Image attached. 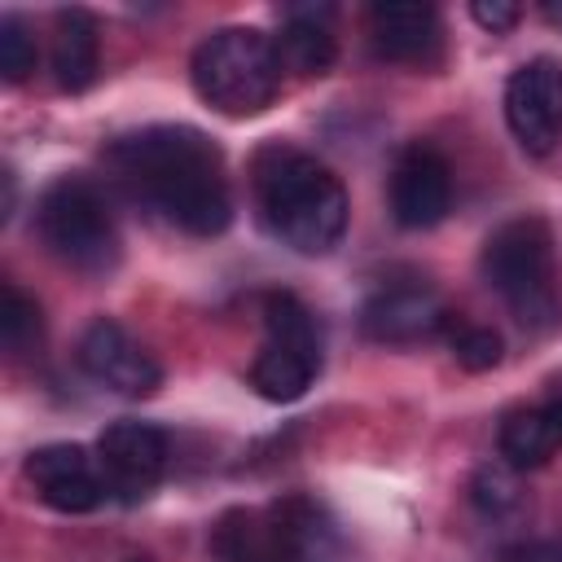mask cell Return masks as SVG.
Wrapping results in <instances>:
<instances>
[{
    "label": "cell",
    "mask_w": 562,
    "mask_h": 562,
    "mask_svg": "<svg viewBox=\"0 0 562 562\" xmlns=\"http://www.w3.org/2000/svg\"><path fill=\"white\" fill-rule=\"evenodd\" d=\"M35 70V40L18 13L0 18V75L4 83H22Z\"/></svg>",
    "instance_id": "44dd1931"
},
{
    "label": "cell",
    "mask_w": 562,
    "mask_h": 562,
    "mask_svg": "<svg viewBox=\"0 0 562 562\" xmlns=\"http://www.w3.org/2000/svg\"><path fill=\"white\" fill-rule=\"evenodd\" d=\"M448 347H452L457 364L470 369V373H483V369H496L501 364V334L487 329V325H465V321L452 316Z\"/></svg>",
    "instance_id": "ffe728a7"
},
{
    "label": "cell",
    "mask_w": 562,
    "mask_h": 562,
    "mask_svg": "<svg viewBox=\"0 0 562 562\" xmlns=\"http://www.w3.org/2000/svg\"><path fill=\"white\" fill-rule=\"evenodd\" d=\"M505 123L527 154H549L562 140V66L536 57L505 83Z\"/></svg>",
    "instance_id": "30bf717a"
},
{
    "label": "cell",
    "mask_w": 562,
    "mask_h": 562,
    "mask_svg": "<svg viewBox=\"0 0 562 562\" xmlns=\"http://www.w3.org/2000/svg\"><path fill=\"white\" fill-rule=\"evenodd\" d=\"M470 492H474V505L487 509V514L514 505V496H518V487H514V465H483V470L474 474V487H470Z\"/></svg>",
    "instance_id": "7402d4cb"
},
{
    "label": "cell",
    "mask_w": 562,
    "mask_h": 562,
    "mask_svg": "<svg viewBox=\"0 0 562 562\" xmlns=\"http://www.w3.org/2000/svg\"><path fill=\"white\" fill-rule=\"evenodd\" d=\"M329 9H290L285 13V26L277 35V57H281V70H294V75H325L338 57V44L325 26Z\"/></svg>",
    "instance_id": "2e32d148"
},
{
    "label": "cell",
    "mask_w": 562,
    "mask_h": 562,
    "mask_svg": "<svg viewBox=\"0 0 562 562\" xmlns=\"http://www.w3.org/2000/svg\"><path fill=\"white\" fill-rule=\"evenodd\" d=\"M75 360H79V369H83L97 386H110L114 395H127V400L154 395L158 382H162L158 360H154L119 321H110V316H97V321L79 334Z\"/></svg>",
    "instance_id": "ba28073f"
},
{
    "label": "cell",
    "mask_w": 562,
    "mask_h": 562,
    "mask_svg": "<svg viewBox=\"0 0 562 562\" xmlns=\"http://www.w3.org/2000/svg\"><path fill=\"white\" fill-rule=\"evenodd\" d=\"M544 18L562 26V0H544Z\"/></svg>",
    "instance_id": "d4e9b609"
},
{
    "label": "cell",
    "mask_w": 562,
    "mask_h": 562,
    "mask_svg": "<svg viewBox=\"0 0 562 562\" xmlns=\"http://www.w3.org/2000/svg\"><path fill=\"white\" fill-rule=\"evenodd\" d=\"M263 334H268L272 347H285V351L321 360V325H316L312 307L303 299L285 294V290L263 299Z\"/></svg>",
    "instance_id": "ac0fdd59"
},
{
    "label": "cell",
    "mask_w": 562,
    "mask_h": 562,
    "mask_svg": "<svg viewBox=\"0 0 562 562\" xmlns=\"http://www.w3.org/2000/svg\"><path fill=\"white\" fill-rule=\"evenodd\" d=\"M501 562H562V544L558 540H522V544L505 549Z\"/></svg>",
    "instance_id": "cb8c5ba5"
},
{
    "label": "cell",
    "mask_w": 562,
    "mask_h": 562,
    "mask_svg": "<svg viewBox=\"0 0 562 562\" xmlns=\"http://www.w3.org/2000/svg\"><path fill=\"white\" fill-rule=\"evenodd\" d=\"M483 281L505 299L522 329L549 334L562 321V285H558V255L553 233L540 215L505 220L479 255Z\"/></svg>",
    "instance_id": "3957f363"
},
{
    "label": "cell",
    "mask_w": 562,
    "mask_h": 562,
    "mask_svg": "<svg viewBox=\"0 0 562 562\" xmlns=\"http://www.w3.org/2000/svg\"><path fill=\"white\" fill-rule=\"evenodd\" d=\"M127 562H149V558H127Z\"/></svg>",
    "instance_id": "484cf974"
},
{
    "label": "cell",
    "mask_w": 562,
    "mask_h": 562,
    "mask_svg": "<svg viewBox=\"0 0 562 562\" xmlns=\"http://www.w3.org/2000/svg\"><path fill=\"white\" fill-rule=\"evenodd\" d=\"M496 448H501L505 465H514V470L544 465V461L562 448V400H549V404L509 413V417L501 422Z\"/></svg>",
    "instance_id": "5bb4252c"
},
{
    "label": "cell",
    "mask_w": 562,
    "mask_h": 562,
    "mask_svg": "<svg viewBox=\"0 0 562 562\" xmlns=\"http://www.w3.org/2000/svg\"><path fill=\"white\" fill-rule=\"evenodd\" d=\"M448 325H452V312L443 307L435 285L422 277L386 281L360 307V329L373 342H422V338L448 334Z\"/></svg>",
    "instance_id": "9c48e42d"
},
{
    "label": "cell",
    "mask_w": 562,
    "mask_h": 562,
    "mask_svg": "<svg viewBox=\"0 0 562 562\" xmlns=\"http://www.w3.org/2000/svg\"><path fill=\"white\" fill-rule=\"evenodd\" d=\"M105 167L136 202L154 206L167 224L193 237H215L233 220L224 158L215 140L198 127L158 123L132 136H119L105 149Z\"/></svg>",
    "instance_id": "6da1fadb"
},
{
    "label": "cell",
    "mask_w": 562,
    "mask_h": 562,
    "mask_svg": "<svg viewBox=\"0 0 562 562\" xmlns=\"http://www.w3.org/2000/svg\"><path fill=\"white\" fill-rule=\"evenodd\" d=\"M44 334V321H40V303L31 294H22L13 281H4L0 290V342L9 356H26Z\"/></svg>",
    "instance_id": "d6986e66"
},
{
    "label": "cell",
    "mask_w": 562,
    "mask_h": 562,
    "mask_svg": "<svg viewBox=\"0 0 562 562\" xmlns=\"http://www.w3.org/2000/svg\"><path fill=\"white\" fill-rule=\"evenodd\" d=\"M101 31L88 9H61L53 18V75L66 92H83L97 79Z\"/></svg>",
    "instance_id": "9a60e30c"
},
{
    "label": "cell",
    "mask_w": 562,
    "mask_h": 562,
    "mask_svg": "<svg viewBox=\"0 0 562 562\" xmlns=\"http://www.w3.org/2000/svg\"><path fill=\"white\" fill-rule=\"evenodd\" d=\"M255 198L272 237L299 255H329L347 233L342 180L303 149L268 145L255 158Z\"/></svg>",
    "instance_id": "7a4b0ae2"
},
{
    "label": "cell",
    "mask_w": 562,
    "mask_h": 562,
    "mask_svg": "<svg viewBox=\"0 0 562 562\" xmlns=\"http://www.w3.org/2000/svg\"><path fill=\"white\" fill-rule=\"evenodd\" d=\"M452 206L448 158L422 140L404 145L391 167V215L400 228H435Z\"/></svg>",
    "instance_id": "8fae6325"
},
{
    "label": "cell",
    "mask_w": 562,
    "mask_h": 562,
    "mask_svg": "<svg viewBox=\"0 0 562 562\" xmlns=\"http://www.w3.org/2000/svg\"><path fill=\"white\" fill-rule=\"evenodd\" d=\"M167 457H171V443L149 422H114L97 439V465H101L105 492H114L127 505L145 501L162 483Z\"/></svg>",
    "instance_id": "52a82bcc"
},
{
    "label": "cell",
    "mask_w": 562,
    "mask_h": 562,
    "mask_svg": "<svg viewBox=\"0 0 562 562\" xmlns=\"http://www.w3.org/2000/svg\"><path fill=\"white\" fill-rule=\"evenodd\" d=\"M334 531L325 514L303 501H277L268 509H228L211 527L215 562H325Z\"/></svg>",
    "instance_id": "5b68a950"
},
{
    "label": "cell",
    "mask_w": 562,
    "mask_h": 562,
    "mask_svg": "<svg viewBox=\"0 0 562 562\" xmlns=\"http://www.w3.org/2000/svg\"><path fill=\"white\" fill-rule=\"evenodd\" d=\"M369 44L382 61L422 66L439 53V13L430 4H373Z\"/></svg>",
    "instance_id": "4fadbf2b"
},
{
    "label": "cell",
    "mask_w": 562,
    "mask_h": 562,
    "mask_svg": "<svg viewBox=\"0 0 562 562\" xmlns=\"http://www.w3.org/2000/svg\"><path fill=\"white\" fill-rule=\"evenodd\" d=\"M35 496L57 514H88L105 501V479L97 457H88L79 443H44L22 465Z\"/></svg>",
    "instance_id": "7c38bea8"
},
{
    "label": "cell",
    "mask_w": 562,
    "mask_h": 562,
    "mask_svg": "<svg viewBox=\"0 0 562 562\" xmlns=\"http://www.w3.org/2000/svg\"><path fill=\"white\" fill-rule=\"evenodd\" d=\"M316 369H321V360L263 342V351H259L255 364H250V386H255L263 400H272V404H290V400H299V395L312 386Z\"/></svg>",
    "instance_id": "e0dca14e"
},
{
    "label": "cell",
    "mask_w": 562,
    "mask_h": 562,
    "mask_svg": "<svg viewBox=\"0 0 562 562\" xmlns=\"http://www.w3.org/2000/svg\"><path fill=\"white\" fill-rule=\"evenodd\" d=\"M193 88L198 97L228 114V119H246L259 114L263 105H272L277 88H281V57H277V40L255 31V26H224L211 31L189 61Z\"/></svg>",
    "instance_id": "277c9868"
},
{
    "label": "cell",
    "mask_w": 562,
    "mask_h": 562,
    "mask_svg": "<svg viewBox=\"0 0 562 562\" xmlns=\"http://www.w3.org/2000/svg\"><path fill=\"white\" fill-rule=\"evenodd\" d=\"M470 13H474V22L483 26V31H492V35H501V31H509L514 22H518V4L514 0H474L470 4Z\"/></svg>",
    "instance_id": "603a6c76"
},
{
    "label": "cell",
    "mask_w": 562,
    "mask_h": 562,
    "mask_svg": "<svg viewBox=\"0 0 562 562\" xmlns=\"http://www.w3.org/2000/svg\"><path fill=\"white\" fill-rule=\"evenodd\" d=\"M35 228L44 246L79 272H110L119 259V233L110 206L101 189L83 176H61L40 193Z\"/></svg>",
    "instance_id": "8992f818"
}]
</instances>
